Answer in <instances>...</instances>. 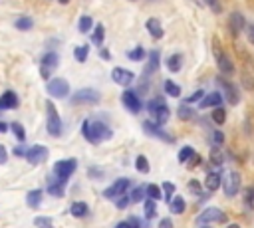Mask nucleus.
Returning <instances> with one entry per match:
<instances>
[{"label": "nucleus", "instance_id": "1", "mask_svg": "<svg viewBox=\"0 0 254 228\" xmlns=\"http://www.w3.org/2000/svg\"><path fill=\"white\" fill-rule=\"evenodd\" d=\"M81 135L91 143V145H97L105 139L111 137V129L105 125V123H99V121H91V119H85L81 123Z\"/></svg>", "mask_w": 254, "mask_h": 228}, {"label": "nucleus", "instance_id": "2", "mask_svg": "<svg viewBox=\"0 0 254 228\" xmlns=\"http://www.w3.org/2000/svg\"><path fill=\"white\" fill-rule=\"evenodd\" d=\"M212 54H214V59H216V65H218L220 73H222V75H232V73H234V61H232L230 56L222 50V46H220V42H218L216 38L212 40Z\"/></svg>", "mask_w": 254, "mask_h": 228}, {"label": "nucleus", "instance_id": "3", "mask_svg": "<svg viewBox=\"0 0 254 228\" xmlns=\"http://www.w3.org/2000/svg\"><path fill=\"white\" fill-rule=\"evenodd\" d=\"M147 111H149V115L155 119V123H159V125L167 123V121H169V117H171L169 105L165 103V99H163V97H153V99L147 103Z\"/></svg>", "mask_w": 254, "mask_h": 228}, {"label": "nucleus", "instance_id": "4", "mask_svg": "<svg viewBox=\"0 0 254 228\" xmlns=\"http://www.w3.org/2000/svg\"><path fill=\"white\" fill-rule=\"evenodd\" d=\"M46 127H48V133L52 137L62 135V119H60V113L52 101H46Z\"/></svg>", "mask_w": 254, "mask_h": 228}, {"label": "nucleus", "instance_id": "5", "mask_svg": "<svg viewBox=\"0 0 254 228\" xmlns=\"http://www.w3.org/2000/svg\"><path fill=\"white\" fill-rule=\"evenodd\" d=\"M46 91H48L52 97H56V99H64V97H67V93H69V83H67L64 77H54V79H48Z\"/></svg>", "mask_w": 254, "mask_h": 228}, {"label": "nucleus", "instance_id": "6", "mask_svg": "<svg viewBox=\"0 0 254 228\" xmlns=\"http://www.w3.org/2000/svg\"><path fill=\"white\" fill-rule=\"evenodd\" d=\"M58 65H60V57H58L56 52H48V54H44L42 59H40V75H42L44 79H50L52 71H54Z\"/></svg>", "mask_w": 254, "mask_h": 228}, {"label": "nucleus", "instance_id": "7", "mask_svg": "<svg viewBox=\"0 0 254 228\" xmlns=\"http://www.w3.org/2000/svg\"><path fill=\"white\" fill-rule=\"evenodd\" d=\"M75 167H77V161H75V159L58 161V163L54 165V174H56V178H60V180H64V182H67V178L73 174Z\"/></svg>", "mask_w": 254, "mask_h": 228}, {"label": "nucleus", "instance_id": "8", "mask_svg": "<svg viewBox=\"0 0 254 228\" xmlns=\"http://www.w3.org/2000/svg\"><path fill=\"white\" fill-rule=\"evenodd\" d=\"M99 99H101V95H99V91L97 89H91V87H87V89H79V91H75L73 95H71V103H75V105H87V103H99Z\"/></svg>", "mask_w": 254, "mask_h": 228}, {"label": "nucleus", "instance_id": "9", "mask_svg": "<svg viewBox=\"0 0 254 228\" xmlns=\"http://www.w3.org/2000/svg\"><path fill=\"white\" fill-rule=\"evenodd\" d=\"M216 83L224 89V97H226V101H228L230 105H238V103H240V91H238V87H236L232 81H228V79H224V77H218Z\"/></svg>", "mask_w": 254, "mask_h": 228}, {"label": "nucleus", "instance_id": "10", "mask_svg": "<svg viewBox=\"0 0 254 228\" xmlns=\"http://www.w3.org/2000/svg\"><path fill=\"white\" fill-rule=\"evenodd\" d=\"M121 101H123V105L127 107L129 113H139L141 107H143L141 105V99H139V93L135 89H125L123 95H121Z\"/></svg>", "mask_w": 254, "mask_h": 228}, {"label": "nucleus", "instance_id": "11", "mask_svg": "<svg viewBox=\"0 0 254 228\" xmlns=\"http://www.w3.org/2000/svg\"><path fill=\"white\" fill-rule=\"evenodd\" d=\"M222 186H224V194H226V196H236V194H238V190H240V186H242L240 174H238L236 171H230V172L226 174V178H224Z\"/></svg>", "mask_w": 254, "mask_h": 228}, {"label": "nucleus", "instance_id": "12", "mask_svg": "<svg viewBox=\"0 0 254 228\" xmlns=\"http://www.w3.org/2000/svg\"><path fill=\"white\" fill-rule=\"evenodd\" d=\"M226 220V214L216 208V206H210V208H204L200 214H198V224H210V222H224Z\"/></svg>", "mask_w": 254, "mask_h": 228}, {"label": "nucleus", "instance_id": "13", "mask_svg": "<svg viewBox=\"0 0 254 228\" xmlns=\"http://www.w3.org/2000/svg\"><path fill=\"white\" fill-rule=\"evenodd\" d=\"M48 147H44V145H34V147H30L28 151H26V161L30 163V165H40V163H44L46 159H48Z\"/></svg>", "mask_w": 254, "mask_h": 228}, {"label": "nucleus", "instance_id": "14", "mask_svg": "<svg viewBox=\"0 0 254 228\" xmlns=\"http://www.w3.org/2000/svg\"><path fill=\"white\" fill-rule=\"evenodd\" d=\"M244 26H246V20H244L242 12H236V10L230 12V18H228V32H230V36L238 38L240 32L244 30Z\"/></svg>", "mask_w": 254, "mask_h": 228}, {"label": "nucleus", "instance_id": "15", "mask_svg": "<svg viewBox=\"0 0 254 228\" xmlns=\"http://www.w3.org/2000/svg\"><path fill=\"white\" fill-rule=\"evenodd\" d=\"M111 79H113L117 85L127 87V85L133 83L135 73H133L131 69H125V67H113V69H111Z\"/></svg>", "mask_w": 254, "mask_h": 228}, {"label": "nucleus", "instance_id": "16", "mask_svg": "<svg viewBox=\"0 0 254 228\" xmlns=\"http://www.w3.org/2000/svg\"><path fill=\"white\" fill-rule=\"evenodd\" d=\"M143 131H145V133H149V135H153V137H157V139H161V141H167V143H175V139H173V137H171L167 131H163L159 123H151V121H145V123H143Z\"/></svg>", "mask_w": 254, "mask_h": 228}, {"label": "nucleus", "instance_id": "17", "mask_svg": "<svg viewBox=\"0 0 254 228\" xmlns=\"http://www.w3.org/2000/svg\"><path fill=\"white\" fill-rule=\"evenodd\" d=\"M131 182H129V178H117L109 188H105L103 190V196L105 198H117L119 194H123L125 190H127V186H129Z\"/></svg>", "mask_w": 254, "mask_h": 228}, {"label": "nucleus", "instance_id": "18", "mask_svg": "<svg viewBox=\"0 0 254 228\" xmlns=\"http://www.w3.org/2000/svg\"><path fill=\"white\" fill-rule=\"evenodd\" d=\"M159 63H161V52H159V50H151L149 59H147V65H145V69H143V75L149 77L151 73H155V71L159 69Z\"/></svg>", "mask_w": 254, "mask_h": 228}, {"label": "nucleus", "instance_id": "19", "mask_svg": "<svg viewBox=\"0 0 254 228\" xmlns=\"http://www.w3.org/2000/svg\"><path fill=\"white\" fill-rule=\"evenodd\" d=\"M18 95L12 91V89H8V91H4L2 95H0V111H6V109H16L18 107Z\"/></svg>", "mask_w": 254, "mask_h": 228}, {"label": "nucleus", "instance_id": "20", "mask_svg": "<svg viewBox=\"0 0 254 228\" xmlns=\"http://www.w3.org/2000/svg\"><path fill=\"white\" fill-rule=\"evenodd\" d=\"M145 26H147V32L151 34V38H155V40H161L165 36V30H163V26H161V22L157 18H149L145 22Z\"/></svg>", "mask_w": 254, "mask_h": 228}, {"label": "nucleus", "instance_id": "21", "mask_svg": "<svg viewBox=\"0 0 254 228\" xmlns=\"http://www.w3.org/2000/svg\"><path fill=\"white\" fill-rule=\"evenodd\" d=\"M220 101H222V95H220L218 91H210L208 95H204V97L198 101V107H200V109L216 107V105H220Z\"/></svg>", "mask_w": 254, "mask_h": 228}, {"label": "nucleus", "instance_id": "22", "mask_svg": "<svg viewBox=\"0 0 254 228\" xmlns=\"http://www.w3.org/2000/svg\"><path fill=\"white\" fill-rule=\"evenodd\" d=\"M177 115H179V119H183V121H192V119L196 117V111H194L192 107H189V103H183V105L177 109Z\"/></svg>", "mask_w": 254, "mask_h": 228}, {"label": "nucleus", "instance_id": "23", "mask_svg": "<svg viewBox=\"0 0 254 228\" xmlns=\"http://www.w3.org/2000/svg\"><path fill=\"white\" fill-rule=\"evenodd\" d=\"M204 186H206L210 192H214V190L220 186V172H218V171L208 172V174H206V180H204Z\"/></svg>", "mask_w": 254, "mask_h": 228}, {"label": "nucleus", "instance_id": "24", "mask_svg": "<svg viewBox=\"0 0 254 228\" xmlns=\"http://www.w3.org/2000/svg\"><path fill=\"white\" fill-rule=\"evenodd\" d=\"M32 26H34V20L30 16H20L14 22V28L20 30V32H28V30H32Z\"/></svg>", "mask_w": 254, "mask_h": 228}, {"label": "nucleus", "instance_id": "25", "mask_svg": "<svg viewBox=\"0 0 254 228\" xmlns=\"http://www.w3.org/2000/svg\"><path fill=\"white\" fill-rule=\"evenodd\" d=\"M103 40H105V28H103V24H95L93 32H91V42L97 46H103Z\"/></svg>", "mask_w": 254, "mask_h": 228}, {"label": "nucleus", "instance_id": "26", "mask_svg": "<svg viewBox=\"0 0 254 228\" xmlns=\"http://www.w3.org/2000/svg\"><path fill=\"white\" fill-rule=\"evenodd\" d=\"M167 67H169L173 73H177V71L183 67V56H181V54L169 56V57H167Z\"/></svg>", "mask_w": 254, "mask_h": 228}, {"label": "nucleus", "instance_id": "27", "mask_svg": "<svg viewBox=\"0 0 254 228\" xmlns=\"http://www.w3.org/2000/svg\"><path fill=\"white\" fill-rule=\"evenodd\" d=\"M26 202H28V206H30V208H38V206H40V202H42V190H40V188L30 190V192L26 194Z\"/></svg>", "mask_w": 254, "mask_h": 228}, {"label": "nucleus", "instance_id": "28", "mask_svg": "<svg viewBox=\"0 0 254 228\" xmlns=\"http://www.w3.org/2000/svg\"><path fill=\"white\" fill-rule=\"evenodd\" d=\"M169 208H171V212H173V214H181V212L187 208V202H185V198H183V196H175V198H171Z\"/></svg>", "mask_w": 254, "mask_h": 228}, {"label": "nucleus", "instance_id": "29", "mask_svg": "<svg viewBox=\"0 0 254 228\" xmlns=\"http://www.w3.org/2000/svg\"><path fill=\"white\" fill-rule=\"evenodd\" d=\"M69 212H71L75 218H81V216H85V214H87V204H85V202H81V200H75V202H71Z\"/></svg>", "mask_w": 254, "mask_h": 228}, {"label": "nucleus", "instance_id": "30", "mask_svg": "<svg viewBox=\"0 0 254 228\" xmlns=\"http://www.w3.org/2000/svg\"><path fill=\"white\" fill-rule=\"evenodd\" d=\"M64 186H65V182H64V180H60V178H58L56 182L52 180V182H50V186H48V192H50L52 196H58V198H60V196H64V192H65V190H64Z\"/></svg>", "mask_w": 254, "mask_h": 228}, {"label": "nucleus", "instance_id": "31", "mask_svg": "<svg viewBox=\"0 0 254 228\" xmlns=\"http://www.w3.org/2000/svg\"><path fill=\"white\" fill-rule=\"evenodd\" d=\"M93 28V18L91 16H81L79 18V22H77V30H79V34H87L89 30Z\"/></svg>", "mask_w": 254, "mask_h": 228}, {"label": "nucleus", "instance_id": "32", "mask_svg": "<svg viewBox=\"0 0 254 228\" xmlns=\"http://www.w3.org/2000/svg\"><path fill=\"white\" fill-rule=\"evenodd\" d=\"M163 87H165L167 95H171V97H179V95H181V87H179V85H177L173 79H165Z\"/></svg>", "mask_w": 254, "mask_h": 228}, {"label": "nucleus", "instance_id": "33", "mask_svg": "<svg viewBox=\"0 0 254 228\" xmlns=\"http://www.w3.org/2000/svg\"><path fill=\"white\" fill-rule=\"evenodd\" d=\"M73 56H75V59L79 61V63H83L85 59H87V56H89V46L85 44V46H77L75 50H73Z\"/></svg>", "mask_w": 254, "mask_h": 228}, {"label": "nucleus", "instance_id": "34", "mask_svg": "<svg viewBox=\"0 0 254 228\" xmlns=\"http://www.w3.org/2000/svg\"><path fill=\"white\" fill-rule=\"evenodd\" d=\"M212 121H214L216 125H222V123L226 121V109L220 107V105H216L214 111H212Z\"/></svg>", "mask_w": 254, "mask_h": 228}, {"label": "nucleus", "instance_id": "35", "mask_svg": "<svg viewBox=\"0 0 254 228\" xmlns=\"http://www.w3.org/2000/svg\"><path fill=\"white\" fill-rule=\"evenodd\" d=\"M10 129H12V133H14V137L20 141V143H24L26 141V131H24V127L20 125V123H10Z\"/></svg>", "mask_w": 254, "mask_h": 228}, {"label": "nucleus", "instance_id": "36", "mask_svg": "<svg viewBox=\"0 0 254 228\" xmlns=\"http://www.w3.org/2000/svg\"><path fill=\"white\" fill-rule=\"evenodd\" d=\"M127 57H129L131 61H141V59L145 57V50H143L141 46H137V48H133V50L127 52Z\"/></svg>", "mask_w": 254, "mask_h": 228}, {"label": "nucleus", "instance_id": "37", "mask_svg": "<svg viewBox=\"0 0 254 228\" xmlns=\"http://www.w3.org/2000/svg\"><path fill=\"white\" fill-rule=\"evenodd\" d=\"M161 186H163V192H161V194H163V198H165L167 202H171V198H173V192H175V188H177V186H175L173 182H169V180H165Z\"/></svg>", "mask_w": 254, "mask_h": 228}, {"label": "nucleus", "instance_id": "38", "mask_svg": "<svg viewBox=\"0 0 254 228\" xmlns=\"http://www.w3.org/2000/svg\"><path fill=\"white\" fill-rule=\"evenodd\" d=\"M244 206L254 210V186H246V190H244Z\"/></svg>", "mask_w": 254, "mask_h": 228}, {"label": "nucleus", "instance_id": "39", "mask_svg": "<svg viewBox=\"0 0 254 228\" xmlns=\"http://www.w3.org/2000/svg\"><path fill=\"white\" fill-rule=\"evenodd\" d=\"M210 163L216 165V167L224 163V155H222V153L218 151V147H214V145H212V149H210Z\"/></svg>", "mask_w": 254, "mask_h": 228}, {"label": "nucleus", "instance_id": "40", "mask_svg": "<svg viewBox=\"0 0 254 228\" xmlns=\"http://www.w3.org/2000/svg\"><path fill=\"white\" fill-rule=\"evenodd\" d=\"M145 194L149 196V198H153V200H159L163 194H161V188L157 186V184H147V188H145Z\"/></svg>", "mask_w": 254, "mask_h": 228}, {"label": "nucleus", "instance_id": "41", "mask_svg": "<svg viewBox=\"0 0 254 228\" xmlns=\"http://www.w3.org/2000/svg\"><path fill=\"white\" fill-rule=\"evenodd\" d=\"M155 214H157V202H155L153 198H149V200L145 202V218L151 220Z\"/></svg>", "mask_w": 254, "mask_h": 228}, {"label": "nucleus", "instance_id": "42", "mask_svg": "<svg viewBox=\"0 0 254 228\" xmlns=\"http://www.w3.org/2000/svg\"><path fill=\"white\" fill-rule=\"evenodd\" d=\"M115 228H141V224H139V218H137V216H131L129 220L119 222Z\"/></svg>", "mask_w": 254, "mask_h": 228}, {"label": "nucleus", "instance_id": "43", "mask_svg": "<svg viewBox=\"0 0 254 228\" xmlns=\"http://www.w3.org/2000/svg\"><path fill=\"white\" fill-rule=\"evenodd\" d=\"M192 153H194V149H192V147H189V145H187V147H183V149L179 151V163H187V161L192 157Z\"/></svg>", "mask_w": 254, "mask_h": 228}, {"label": "nucleus", "instance_id": "44", "mask_svg": "<svg viewBox=\"0 0 254 228\" xmlns=\"http://www.w3.org/2000/svg\"><path fill=\"white\" fill-rule=\"evenodd\" d=\"M135 167H137V171H141V172H149V163H147V159H145L143 155H139V157L135 159Z\"/></svg>", "mask_w": 254, "mask_h": 228}, {"label": "nucleus", "instance_id": "45", "mask_svg": "<svg viewBox=\"0 0 254 228\" xmlns=\"http://www.w3.org/2000/svg\"><path fill=\"white\" fill-rule=\"evenodd\" d=\"M143 196H145V188H143V186H135V190L131 192L129 200H131V202H141Z\"/></svg>", "mask_w": 254, "mask_h": 228}, {"label": "nucleus", "instance_id": "46", "mask_svg": "<svg viewBox=\"0 0 254 228\" xmlns=\"http://www.w3.org/2000/svg\"><path fill=\"white\" fill-rule=\"evenodd\" d=\"M34 224L38 228H52V218L50 216H38V218H34Z\"/></svg>", "mask_w": 254, "mask_h": 228}, {"label": "nucleus", "instance_id": "47", "mask_svg": "<svg viewBox=\"0 0 254 228\" xmlns=\"http://www.w3.org/2000/svg\"><path fill=\"white\" fill-rule=\"evenodd\" d=\"M210 143H212L214 147H220V145L224 143V135H222L220 131H212V133H210Z\"/></svg>", "mask_w": 254, "mask_h": 228}, {"label": "nucleus", "instance_id": "48", "mask_svg": "<svg viewBox=\"0 0 254 228\" xmlns=\"http://www.w3.org/2000/svg\"><path fill=\"white\" fill-rule=\"evenodd\" d=\"M202 2H204L214 14H220V12H222V4H220V0H202Z\"/></svg>", "mask_w": 254, "mask_h": 228}, {"label": "nucleus", "instance_id": "49", "mask_svg": "<svg viewBox=\"0 0 254 228\" xmlns=\"http://www.w3.org/2000/svg\"><path fill=\"white\" fill-rule=\"evenodd\" d=\"M189 190H190L192 194H200V192H202V184H200L196 178H192V180H189Z\"/></svg>", "mask_w": 254, "mask_h": 228}, {"label": "nucleus", "instance_id": "50", "mask_svg": "<svg viewBox=\"0 0 254 228\" xmlns=\"http://www.w3.org/2000/svg\"><path fill=\"white\" fill-rule=\"evenodd\" d=\"M242 83L246 85V89H252L254 87V81H252V75H250V71H242Z\"/></svg>", "mask_w": 254, "mask_h": 228}, {"label": "nucleus", "instance_id": "51", "mask_svg": "<svg viewBox=\"0 0 254 228\" xmlns=\"http://www.w3.org/2000/svg\"><path fill=\"white\" fill-rule=\"evenodd\" d=\"M202 97H204V91H202V89H196V91H194L192 95H189L185 101H187V103H194V101H200Z\"/></svg>", "mask_w": 254, "mask_h": 228}, {"label": "nucleus", "instance_id": "52", "mask_svg": "<svg viewBox=\"0 0 254 228\" xmlns=\"http://www.w3.org/2000/svg\"><path fill=\"white\" fill-rule=\"evenodd\" d=\"M187 165H189V169H194L196 165H200V155H196V153H192V157L187 161Z\"/></svg>", "mask_w": 254, "mask_h": 228}, {"label": "nucleus", "instance_id": "53", "mask_svg": "<svg viewBox=\"0 0 254 228\" xmlns=\"http://www.w3.org/2000/svg\"><path fill=\"white\" fill-rule=\"evenodd\" d=\"M129 202H131V200H129L127 196H117V202H115V206L123 210V208H127V206H129Z\"/></svg>", "mask_w": 254, "mask_h": 228}, {"label": "nucleus", "instance_id": "54", "mask_svg": "<svg viewBox=\"0 0 254 228\" xmlns=\"http://www.w3.org/2000/svg\"><path fill=\"white\" fill-rule=\"evenodd\" d=\"M244 30H246V36H248V42L254 46V24H246L244 26Z\"/></svg>", "mask_w": 254, "mask_h": 228}, {"label": "nucleus", "instance_id": "55", "mask_svg": "<svg viewBox=\"0 0 254 228\" xmlns=\"http://www.w3.org/2000/svg\"><path fill=\"white\" fill-rule=\"evenodd\" d=\"M99 56H101L103 59H111V54H109V50H107V48H103V46H99Z\"/></svg>", "mask_w": 254, "mask_h": 228}, {"label": "nucleus", "instance_id": "56", "mask_svg": "<svg viewBox=\"0 0 254 228\" xmlns=\"http://www.w3.org/2000/svg\"><path fill=\"white\" fill-rule=\"evenodd\" d=\"M6 161H8V153H6L4 145H0V165H4Z\"/></svg>", "mask_w": 254, "mask_h": 228}, {"label": "nucleus", "instance_id": "57", "mask_svg": "<svg viewBox=\"0 0 254 228\" xmlns=\"http://www.w3.org/2000/svg\"><path fill=\"white\" fill-rule=\"evenodd\" d=\"M159 228H173V222H171V218H163V220L159 222Z\"/></svg>", "mask_w": 254, "mask_h": 228}, {"label": "nucleus", "instance_id": "58", "mask_svg": "<svg viewBox=\"0 0 254 228\" xmlns=\"http://www.w3.org/2000/svg\"><path fill=\"white\" fill-rule=\"evenodd\" d=\"M89 174H91L93 178H99L103 172H99V169H97V167H91V169H89Z\"/></svg>", "mask_w": 254, "mask_h": 228}, {"label": "nucleus", "instance_id": "59", "mask_svg": "<svg viewBox=\"0 0 254 228\" xmlns=\"http://www.w3.org/2000/svg\"><path fill=\"white\" fill-rule=\"evenodd\" d=\"M14 155H16V157H24V155H26V149L16 147V149H14Z\"/></svg>", "mask_w": 254, "mask_h": 228}, {"label": "nucleus", "instance_id": "60", "mask_svg": "<svg viewBox=\"0 0 254 228\" xmlns=\"http://www.w3.org/2000/svg\"><path fill=\"white\" fill-rule=\"evenodd\" d=\"M8 129V123H4V121H0V133H4Z\"/></svg>", "mask_w": 254, "mask_h": 228}, {"label": "nucleus", "instance_id": "61", "mask_svg": "<svg viewBox=\"0 0 254 228\" xmlns=\"http://www.w3.org/2000/svg\"><path fill=\"white\" fill-rule=\"evenodd\" d=\"M226 228H240V226H238V224H228Z\"/></svg>", "mask_w": 254, "mask_h": 228}, {"label": "nucleus", "instance_id": "62", "mask_svg": "<svg viewBox=\"0 0 254 228\" xmlns=\"http://www.w3.org/2000/svg\"><path fill=\"white\" fill-rule=\"evenodd\" d=\"M60 2H62V4H67V2H69V0H60Z\"/></svg>", "mask_w": 254, "mask_h": 228}, {"label": "nucleus", "instance_id": "63", "mask_svg": "<svg viewBox=\"0 0 254 228\" xmlns=\"http://www.w3.org/2000/svg\"><path fill=\"white\" fill-rule=\"evenodd\" d=\"M129 2H135V0H129Z\"/></svg>", "mask_w": 254, "mask_h": 228}]
</instances>
